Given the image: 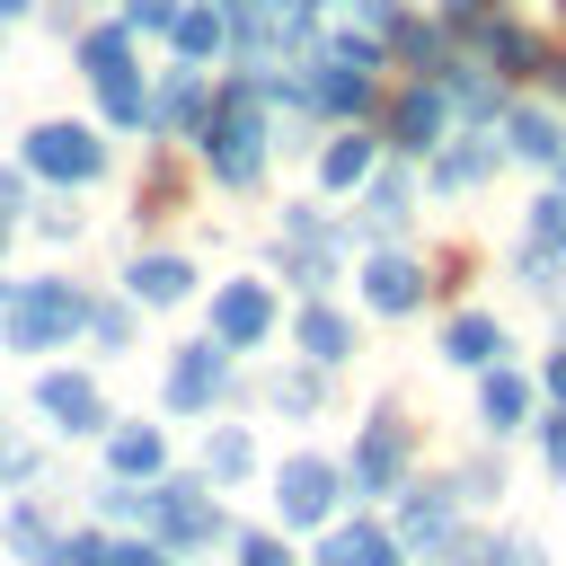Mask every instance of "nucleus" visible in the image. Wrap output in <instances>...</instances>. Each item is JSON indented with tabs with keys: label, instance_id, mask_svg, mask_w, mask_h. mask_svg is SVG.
Instances as JSON below:
<instances>
[{
	"label": "nucleus",
	"instance_id": "obj_28",
	"mask_svg": "<svg viewBox=\"0 0 566 566\" xmlns=\"http://www.w3.org/2000/svg\"><path fill=\"white\" fill-rule=\"evenodd\" d=\"M168 35H177V53H186V62H212V53L230 44V18H221V9H177V27H168Z\"/></svg>",
	"mask_w": 566,
	"mask_h": 566
},
{
	"label": "nucleus",
	"instance_id": "obj_19",
	"mask_svg": "<svg viewBox=\"0 0 566 566\" xmlns=\"http://www.w3.org/2000/svg\"><path fill=\"white\" fill-rule=\"evenodd\" d=\"M310 566H407V548H398V531H380V522H345V531L318 539Z\"/></svg>",
	"mask_w": 566,
	"mask_h": 566
},
{
	"label": "nucleus",
	"instance_id": "obj_16",
	"mask_svg": "<svg viewBox=\"0 0 566 566\" xmlns=\"http://www.w3.org/2000/svg\"><path fill=\"white\" fill-rule=\"evenodd\" d=\"M495 168H504V142L460 133V142H442V150H433V195H478Z\"/></svg>",
	"mask_w": 566,
	"mask_h": 566
},
{
	"label": "nucleus",
	"instance_id": "obj_17",
	"mask_svg": "<svg viewBox=\"0 0 566 566\" xmlns=\"http://www.w3.org/2000/svg\"><path fill=\"white\" fill-rule=\"evenodd\" d=\"M35 407H44L62 433H97V424H106V398H97V380H80V371H44V380H35Z\"/></svg>",
	"mask_w": 566,
	"mask_h": 566
},
{
	"label": "nucleus",
	"instance_id": "obj_42",
	"mask_svg": "<svg viewBox=\"0 0 566 566\" xmlns=\"http://www.w3.org/2000/svg\"><path fill=\"white\" fill-rule=\"evenodd\" d=\"M539 389H548V407H566V345L539 354Z\"/></svg>",
	"mask_w": 566,
	"mask_h": 566
},
{
	"label": "nucleus",
	"instance_id": "obj_1",
	"mask_svg": "<svg viewBox=\"0 0 566 566\" xmlns=\"http://www.w3.org/2000/svg\"><path fill=\"white\" fill-rule=\"evenodd\" d=\"M195 142H203V159H212L221 186H256V177H265V142H274V133H265V88H256V80L221 88Z\"/></svg>",
	"mask_w": 566,
	"mask_h": 566
},
{
	"label": "nucleus",
	"instance_id": "obj_31",
	"mask_svg": "<svg viewBox=\"0 0 566 566\" xmlns=\"http://www.w3.org/2000/svg\"><path fill=\"white\" fill-rule=\"evenodd\" d=\"M0 531H9V548H18V557H35V566H53V531H44V513H35V504H18V513H9Z\"/></svg>",
	"mask_w": 566,
	"mask_h": 566
},
{
	"label": "nucleus",
	"instance_id": "obj_46",
	"mask_svg": "<svg viewBox=\"0 0 566 566\" xmlns=\"http://www.w3.org/2000/svg\"><path fill=\"white\" fill-rule=\"evenodd\" d=\"M106 566H177V557H168V548H142V539H133V548H106Z\"/></svg>",
	"mask_w": 566,
	"mask_h": 566
},
{
	"label": "nucleus",
	"instance_id": "obj_11",
	"mask_svg": "<svg viewBox=\"0 0 566 566\" xmlns=\"http://www.w3.org/2000/svg\"><path fill=\"white\" fill-rule=\"evenodd\" d=\"M212 336L221 345H265L274 336V283H221L212 292Z\"/></svg>",
	"mask_w": 566,
	"mask_h": 566
},
{
	"label": "nucleus",
	"instance_id": "obj_33",
	"mask_svg": "<svg viewBox=\"0 0 566 566\" xmlns=\"http://www.w3.org/2000/svg\"><path fill=\"white\" fill-rule=\"evenodd\" d=\"M80 62H88V80H97V71H115V62H133V53H124V27H97V35H80Z\"/></svg>",
	"mask_w": 566,
	"mask_h": 566
},
{
	"label": "nucleus",
	"instance_id": "obj_37",
	"mask_svg": "<svg viewBox=\"0 0 566 566\" xmlns=\"http://www.w3.org/2000/svg\"><path fill=\"white\" fill-rule=\"evenodd\" d=\"M310 371H318V363H310ZM310 371H292V380H274V407H292V416H310V407H318V380H310Z\"/></svg>",
	"mask_w": 566,
	"mask_h": 566
},
{
	"label": "nucleus",
	"instance_id": "obj_32",
	"mask_svg": "<svg viewBox=\"0 0 566 566\" xmlns=\"http://www.w3.org/2000/svg\"><path fill=\"white\" fill-rule=\"evenodd\" d=\"M495 18H504V0H442V27L460 44H478V27H495Z\"/></svg>",
	"mask_w": 566,
	"mask_h": 566
},
{
	"label": "nucleus",
	"instance_id": "obj_41",
	"mask_svg": "<svg viewBox=\"0 0 566 566\" xmlns=\"http://www.w3.org/2000/svg\"><path fill=\"white\" fill-rule=\"evenodd\" d=\"M442 566H504L495 539H442Z\"/></svg>",
	"mask_w": 566,
	"mask_h": 566
},
{
	"label": "nucleus",
	"instance_id": "obj_43",
	"mask_svg": "<svg viewBox=\"0 0 566 566\" xmlns=\"http://www.w3.org/2000/svg\"><path fill=\"white\" fill-rule=\"evenodd\" d=\"M88 327H97V345H106V354L133 336V318H124V310H88Z\"/></svg>",
	"mask_w": 566,
	"mask_h": 566
},
{
	"label": "nucleus",
	"instance_id": "obj_29",
	"mask_svg": "<svg viewBox=\"0 0 566 566\" xmlns=\"http://www.w3.org/2000/svg\"><path fill=\"white\" fill-rule=\"evenodd\" d=\"M248 469H256V442H248L239 424H212V433H203V478L230 486V478H248Z\"/></svg>",
	"mask_w": 566,
	"mask_h": 566
},
{
	"label": "nucleus",
	"instance_id": "obj_35",
	"mask_svg": "<svg viewBox=\"0 0 566 566\" xmlns=\"http://www.w3.org/2000/svg\"><path fill=\"white\" fill-rule=\"evenodd\" d=\"M495 486H504V478H495V460H469V469L451 478V495H469V504H495Z\"/></svg>",
	"mask_w": 566,
	"mask_h": 566
},
{
	"label": "nucleus",
	"instance_id": "obj_49",
	"mask_svg": "<svg viewBox=\"0 0 566 566\" xmlns=\"http://www.w3.org/2000/svg\"><path fill=\"white\" fill-rule=\"evenodd\" d=\"M539 71H548V88H557V97H566V53H548V62H539Z\"/></svg>",
	"mask_w": 566,
	"mask_h": 566
},
{
	"label": "nucleus",
	"instance_id": "obj_8",
	"mask_svg": "<svg viewBox=\"0 0 566 566\" xmlns=\"http://www.w3.org/2000/svg\"><path fill=\"white\" fill-rule=\"evenodd\" d=\"M27 168H44L62 186H88V177H106V142L88 124H35L27 133Z\"/></svg>",
	"mask_w": 566,
	"mask_h": 566
},
{
	"label": "nucleus",
	"instance_id": "obj_9",
	"mask_svg": "<svg viewBox=\"0 0 566 566\" xmlns=\"http://www.w3.org/2000/svg\"><path fill=\"white\" fill-rule=\"evenodd\" d=\"M424 265L416 256H398V248H380V256H363V301L380 310V318H416L424 310Z\"/></svg>",
	"mask_w": 566,
	"mask_h": 566
},
{
	"label": "nucleus",
	"instance_id": "obj_25",
	"mask_svg": "<svg viewBox=\"0 0 566 566\" xmlns=\"http://www.w3.org/2000/svg\"><path fill=\"white\" fill-rule=\"evenodd\" d=\"M97 97H106V124H124V133H142V124H150V88L133 80V62L97 71Z\"/></svg>",
	"mask_w": 566,
	"mask_h": 566
},
{
	"label": "nucleus",
	"instance_id": "obj_6",
	"mask_svg": "<svg viewBox=\"0 0 566 566\" xmlns=\"http://www.w3.org/2000/svg\"><path fill=\"white\" fill-rule=\"evenodd\" d=\"M407 460H416V433L380 407L371 424H363V442H354V469H345V486L354 495H398L407 486Z\"/></svg>",
	"mask_w": 566,
	"mask_h": 566
},
{
	"label": "nucleus",
	"instance_id": "obj_5",
	"mask_svg": "<svg viewBox=\"0 0 566 566\" xmlns=\"http://www.w3.org/2000/svg\"><path fill=\"white\" fill-rule=\"evenodd\" d=\"M150 531H159V548H212L230 522H221L212 486H195V478H168V486H150Z\"/></svg>",
	"mask_w": 566,
	"mask_h": 566
},
{
	"label": "nucleus",
	"instance_id": "obj_18",
	"mask_svg": "<svg viewBox=\"0 0 566 566\" xmlns=\"http://www.w3.org/2000/svg\"><path fill=\"white\" fill-rule=\"evenodd\" d=\"M504 150L513 159H531V168H566V124L548 115V106H504Z\"/></svg>",
	"mask_w": 566,
	"mask_h": 566
},
{
	"label": "nucleus",
	"instance_id": "obj_3",
	"mask_svg": "<svg viewBox=\"0 0 566 566\" xmlns=\"http://www.w3.org/2000/svg\"><path fill=\"white\" fill-rule=\"evenodd\" d=\"M292 97H301L310 115H336V124H354V115L380 97V71H371V62H345V53H318V62H301Z\"/></svg>",
	"mask_w": 566,
	"mask_h": 566
},
{
	"label": "nucleus",
	"instance_id": "obj_14",
	"mask_svg": "<svg viewBox=\"0 0 566 566\" xmlns=\"http://www.w3.org/2000/svg\"><path fill=\"white\" fill-rule=\"evenodd\" d=\"M407 504H398V548H442V539H460L451 522H460V495L451 486H398Z\"/></svg>",
	"mask_w": 566,
	"mask_h": 566
},
{
	"label": "nucleus",
	"instance_id": "obj_39",
	"mask_svg": "<svg viewBox=\"0 0 566 566\" xmlns=\"http://www.w3.org/2000/svg\"><path fill=\"white\" fill-rule=\"evenodd\" d=\"M124 27H150V35H168V27H177V0H124Z\"/></svg>",
	"mask_w": 566,
	"mask_h": 566
},
{
	"label": "nucleus",
	"instance_id": "obj_20",
	"mask_svg": "<svg viewBox=\"0 0 566 566\" xmlns=\"http://www.w3.org/2000/svg\"><path fill=\"white\" fill-rule=\"evenodd\" d=\"M124 292H133L142 310H177V301L195 292V265H186V256H133Z\"/></svg>",
	"mask_w": 566,
	"mask_h": 566
},
{
	"label": "nucleus",
	"instance_id": "obj_21",
	"mask_svg": "<svg viewBox=\"0 0 566 566\" xmlns=\"http://www.w3.org/2000/svg\"><path fill=\"white\" fill-rule=\"evenodd\" d=\"M371 168H380V142H371V133H354V124H345V133H336V142L318 150V186H327V195H345V186H363Z\"/></svg>",
	"mask_w": 566,
	"mask_h": 566
},
{
	"label": "nucleus",
	"instance_id": "obj_51",
	"mask_svg": "<svg viewBox=\"0 0 566 566\" xmlns=\"http://www.w3.org/2000/svg\"><path fill=\"white\" fill-rule=\"evenodd\" d=\"M557 9H566V0H557Z\"/></svg>",
	"mask_w": 566,
	"mask_h": 566
},
{
	"label": "nucleus",
	"instance_id": "obj_7",
	"mask_svg": "<svg viewBox=\"0 0 566 566\" xmlns=\"http://www.w3.org/2000/svg\"><path fill=\"white\" fill-rule=\"evenodd\" d=\"M442 133H451V97H442V80H407V88L389 97V150L433 159Z\"/></svg>",
	"mask_w": 566,
	"mask_h": 566
},
{
	"label": "nucleus",
	"instance_id": "obj_24",
	"mask_svg": "<svg viewBox=\"0 0 566 566\" xmlns=\"http://www.w3.org/2000/svg\"><path fill=\"white\" fill-rule=\"evenodd\" d=\"M203 80H195V62L186 71H168V88H159V106H150V124H168V133H203Z\"/></svg>",
	"mask_w": 566,
	"mask_h": 566
},
{
	"label": "nucleus",
	"instance_id": "obj_34",
	"mask_svg": "<svg viewBox=\"0 0 566 566\" xmlns=\"http://www.w3.org/2000/svg\"><path fill=\"white\" fill-rule=\"evenodd\" d=\"M513 274H522V292H539V301L557 292V256H539V248H522V256H513Z\"/></svg>",
	"mask_w": 566,
	"mask_h": 566
},
{
	"label": "nucleus",
	"instance_id": "obj_47",
	"mask_svg": "<svg viewBox=\"0 0 566 566\" xmlns=\"http://www.w3.org/2000/svg\"><path fill=\"white\" fill-rule=\"evenodd\" d=\"M9 230H18V177L0 168V239H9Z\"/></svg>",
	"mask_w": 566,
	"mask_h": 566
},
{
	"label": "nucleus",
	"instance_id": "obj_30",
	"mask_svg": "<svg viewBox=\"0 0 566 566\" xmlns=\"http://www.w3.org/2000/svg\"><path fill=\"white\" fill-rule=\"evenodd\" d=\"M522 248H539V256H566V195H539V203H531V221H522Z\"/></svg>",
	"mask_w": 566,
	"mask_h": 566
},
{
	"label": "nucleus",
	"instance_id": "obj_26",
	"mask_svg": "<svg viewBox=\"0 0 566 566\" xmlns=\"http://www.w3.org/2000/svg\"><path fill=\"white\" fill-rule=\"evenodd\" d=\"M442 97H451L460 115H504V80L478 71V62H451V71H442Z\"/></svg>",
	"mask_w": 566,
	"mask_h": 566
},
{
	"label": "nucleus",
	"instance_id": "obj_27",
	"mask_svg": "<svg viewBox=\"0 0 566 566\" xmlns=\"http://www.w3.org/2000/svg\"><path fill=\"white\" fill-rule=\"evenodd\" d=\"M106 460H115V478H159V460H168V442H159V424H115V442H106Z\"/></svg>",
	"mask_w": 566,
	"mask_h": 566
},
{
	"label": "nucleus",
	"instance_id": "obj_36",
	"mask_svg": "<svg viewBox=\"0 0 566 566\" xmlns=\"http://www.w3.org/2000/svg\"><path fill=\"white\" fill-rule=\"evenodd\" d=\"M539 460L566 478V407H539Z\"/></svg>",
	"mask_w": 566,
	"mask_h": 566
},
{
	"label": "nucleus",
	"instance_id": "obj_15",
	"mask_svg": "<svg viewBox=\"0 0 566 566\" xmlns=\"http://www.w3.org/2000/svg\"><path fill=\"white\" fill-rule=\"evenodd\" d=\"M478 53H486V71H495V80H522V71H539V62H548V35H539V27H522V18L504 9L495 27H478Z\"/></svg>",
	"mask_w": 566,
	"mask_h": 566
},
{
	"label": "nucleus",
	"instance_id": "obj_50",
	"mask_svg": "<svg viewBox=\"0 0 566 566\" xmlns=\"http://www.w3.org/2000/svg\"><path fill=\"white\" fill-rule=\"evenodd\" d=\"M18 9H27V0H0V18H18Z\"/></svg>",
	"mask_w": 566,
	"mask_h": 566
},
{
	"label": "nucleus",
	"instance_id": "obj_38",
	"mask_svg": "<svg viewBox=\"0 0 566 566\" xmlns=\"http://www.w3.org/2000/svg\"><path fill=\"white\" fill-rule=\"evenodd\" d=\"M97 513H115V522H150V495H133V486H97Z\"/></svg>",
	"mask_w": 566,
	"mask_h": 566
},
{
	"label": "nucleus",
	"instance_id": "obj_48",
	"mask_svg": "<svg viewBox=\"0 0 566 566\" xmlns=\"http://www.w3.org/2000/svg\"><path fill=\"white\" fill-rule=\"evenodd\" d=\"M0 469H9V478H18V469H27V451H18V442H9V433H0Z\"/></svg>",
	"mask_w": 566,
	"mask_h": 566
},
{
	"label": "nucleus",
	"instance_id": "obj_4",
	"mask_svg": "<svg viewBox=\"0 0 566 566\" xmlns=\"http://www.w3.org/2000/svg\"><path fill=\"white\" fill-rule=\"evenodd\" d=\"M336 504H345V469H336V460H318V451H292V460L274 469V513H283L292 531H318Z\"/></svg>",
	"mask_w": 566,
	"mask_h": 566
},
{
	"label": "nucleus",
	"instance_id": "obj_2",
	"mask_svg": "<svg viewBox=\"0 0 566 566\" xmlns=\"http://www.w3.org/2000/svg\"><path fill=\"white\" fill-rule=\"evenodd\" d=\"M71 327H88V301H80L71 283H53V274H35V283H18V292L0 301V345H9V354H44V345H62Z\"/></svg>",
	"mask_w": 566,
	"mask_h": 566
},
{
	"label": "nucleus",
	"instance_id": "obj_45",
	"mask_svg": "<svg viewBox=\"0 0 566 566\" xmlns=\"http://www.w3.org/2000/svg\"><path fill=\"white\" fill-rule=\"evenodd\" d=\"M495 557H504V566H548V548H539V539H495Z\"/></svg>",
	"mask_w": 566,
	"mask_h": 566
},
{
	"label": "nucleus",
	"instance_id": "obj_44",
	"mask_svg": "<svg viewBox=\"0 0 566 566\" xmlns=\"http://www.w3.org/2000/svg\"><path fill=\"white\" fill-rule=\"evenodd\" d=\"M53 566H106V539H62Z\"/></svg>",
	"mask_w": 566,
	"mask_h": 566
},
{
	"label": "nucleus",
	"instance_id": "obj_40",
	"mask_svg": "<svg viewBox=\"0 0 566 566\" xmlns=\"http://www.w3.org/2000/svg\"><path fill=\"white\" fill-rule=\"evenodd\" d=\"M239 566H292V548H283L274 531H248V539H239Z\"/></svg>",
	"mask_w": 566,
	"mask_h": 566
},
{
	"label": "nucleus",
	"instance_id": "obj_23",
	"mask_svg": "<svg viewBox=\"0 0 566 566\" xmlns=\"http://www.w3.org/2000/svg\"><path fill=\"white\" fill-rule=\"evenodd\" d=\"M363 186H371V212H363V230H380V239H398V230L416 221V186H407V168H371Z\"/></svg>",
	"mask_w": 566,
	"mask_h": 566
},
{
	"label": "nucleus",
	"instance_id": "obj_10",
	"mask_svg": "<svg viewBox=\"0 0 566 566\" xmlns=\"http://www.w3.org/2000/svg\"><path fill=\"white\" fill-rule=\"evenodd\" d=\"M221 380H230V345L203 336V345H186V354L168 363V407H177V416H203V407L221 398Z\"/></svg>",
	"mask_w": 566,
	"mask_h": 566
},
{
	"label": "nucleus",
	"instance_id": "obj_13",
	"mask_svg": "<svg viewBox=\"0 0 566 566\" xmlns=\"http://www.w3.org/2000/svg\"><path fill=\"white\" fill-rule=\"evenodd\" d=\"M442 363H451V371L504 363V318H495V310H451V318H442Z\"/></svg>",
	"mask_w": 566,
	"mask_h": 566
},
{
	"label": "nucleus",
	"instance_id": "obj_12",
	"mask_svg": "<svg viewBox=\"0 0 566 566\" xmlns=\"http://www.w3.org/2000/svg\"><path fill=\"white\" fill-rule=\"evenodd\" d=\"M478 424H486L495 442H513V433L531 424V371H513V363H486V371H478Z\"/></svg>",
	"mask_w": 566,
	"mask_h": 566
},
{
	"label": "nucleus",
	"instance_id": "obj_22",
	"mask_svg": "<svg viewBox=\"0 0 566 566\" xmlns=\"http://www.w3.org/2000/svg\"><path fill=\"white\" fill-rule=\"evenodd\" d=\"M292 336H301V354H310L318 371H336V363L354 354V327H345V310H327V301H310V310L292 318Z\"/></svg>",
	"mask_w": 566,
	"mask_h": 566
}]
</instances>
